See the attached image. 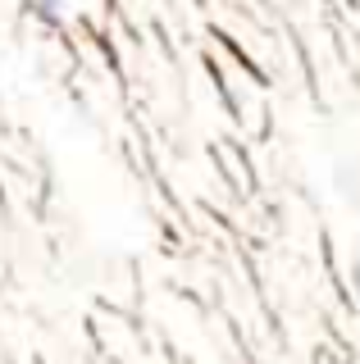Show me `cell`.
<instances>
[{"label":"cell","instance_id":"cell-1","mask_svg":"<svg viewBox=\"0 0 360 364\" xmlns=\"http://www.w3.org/2000/svg\"><path fill=\"white\" fill-rule=\"evenodd\" d=\"M32 9H37L41 18H60L64 14V0H32Z\"/></svg>","mask_w":360,"mask_h":364}]
</instances>
